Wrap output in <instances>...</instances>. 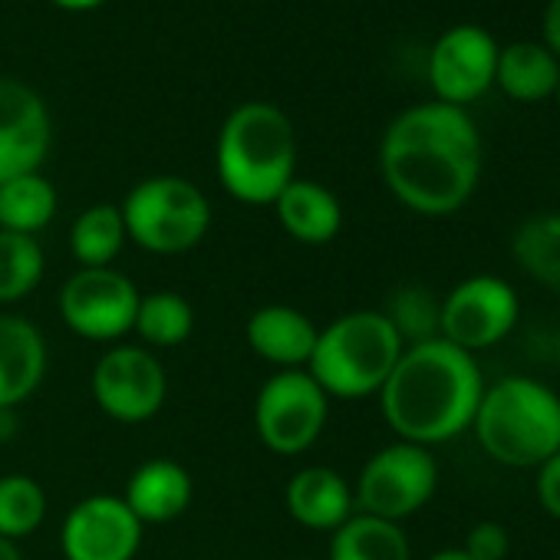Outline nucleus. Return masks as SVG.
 I'll use <instances>...</instances> for the list:
<instances>
[{
	"mask_svg": "<svg viewBox=\"0 0 560 560\" xmlns=\"http://www.w3.org/2000/svg\"><path fill=\"white\" fill-rule=\"evenodd\" d=\"M380 172L399 205L416 214H455L481 178V136L471 116L448 103L402 109L380 145Z\"/></svg>",
	"mask_w": 560,
	"mask_h": 560,
	"instance_id": "1",
	"label": "nucleus"
},
{
	"mask_svg": "<svg viewBox=\"0 0 560 560\" xmlns=\"http://www.w3.org/2000/svg\"><path fill=\"white\" fill-rule=\"evenodd\" d=\"M481 393L478 360L435 337L402 350L380 389V409L399 442L432 448L471 429Z\"/></svg>",
	"mask_w": 560,
	"mask_h": 560,
	"instance_id": "2",
	"label": "nucleus"
},
{
	"mask_svg": "<svg viewBox=\"0 0 560 560\" xmlns=\"http://www.w3.org/2000/svg\"><path fill=\"white\" fill-rule=\"evenodd\" d=\"M221 188L250 208L273 198L298 178V132L284 109L273 103H241L228 113L214 145Z\"/></svg>",
	"mask_w": 560,
	"mask_h": 560,
	"instance_id": "3",
	"label": "nucleus"
},
{
	"mask_svg": "<svg viewBox=\"0 0 560 560\" xmlns=\"http://www.w3.org/2000/svg\"><path fill=\"white\" fill-rule=\"evenodd\" d=\"M471 429L491 462L537 468L560 448V396L540 380L504 376L485 386Z\"/></svg>",
	"mask_w": 560,
	"mask_h": 560,
	"instance_id": "4",
	"label": "nucleus"
},
{
	"mask_svg": "<svg viewBox=\"0 0 560 560\" xmlns=\"http://www.w3.org/2000/svg\"><path fill=\"white\" fill-rule=\"evenodd\" d=\"M402 350L383 311H350L317 334L307 373L330 399H366L380 396Z\"/></svg>",
	"mask_w": 560,
	"mask_h": 560,
	"instance_id": "5",
	"label": "nucleus"
},
{
	"mask_svg": "<svg viewBox=\"0 0 560 560\" xmlns=\"http://www.w3.org/2000/svg\"><path fill=\"white\" fill-rule=\"evenodd\" d=\"M126 234L149 254H185L198 247L211 228L205 191L178 175H152L129 188L119 205Z\"/></svg>",
	"mask_w": 560,
	"mask_h": 560,
	"instance_id": "6",
	"label": "nucleus"
},
{
	"mask_svg": "<svg viewBox=\"0 0 560 560\" xmlns=\"http://www.w3.org/2000/svg\"><path fill=\"white\" fill-rule=\"evenodd\" d=\"M330 396L307 370L273 373L254 399V432L273 455L307 452L327 425Z\"/></svg>",
	"mask_w": 560,
	"mask_h": 560,
	"instance_id": "7",
	"label": "nucleus"
},
{
	"mask_svg": "<svg viewBox=\"0 0 560 560\" xmlns=\"http://www.w3.org/2000/svg\"><path fill=\"white\" fill-rule=\"evenodd\" d=\"M439 488V462L429 448L412 442H393L370 455L363 465L353 501L360 514L402 524L409 514L422 511Z\"/></svg>",
	"mask_w": 560,
	"mask_h": 560,
	"instance_id": "8",
	"label": "nucleus"
},
{
	"mask_svg": "<svg viewBox=\"0 0 560 560\" xmlns=\"http://www.w3.org/2000/svg\"><path fill=\"white\" fill-rule=\"evenodd\" d=\"M139 288L116 267H80L60 291L63 324L93 343H116L132 334Z\"/></svg>",
	"mask_w": 560,
	"mask_h": 560,
	"instance_id": "9",
	"label": "nucleus"
},
{
	"mask_svg": "<svg viewBox=\"0 0 560 560\" xmlns=\"http://www.w3.org/2000/svg\"><path fill=\"white\" fill-rule=\"evenodd\" d=\"M517 317L521 304L508 280L494 273H475L442 298L439 337L475 357L488 347H498L514 330Z\"/></svg>",
	"mask_w": 560,
	"mask_h": 560,
	"instance_id": "10",
	"label": "nucleus"
},
{
	"mask_svg": "<svg viewBox=\"0 0 560 560\" xmlns=\"http://www.w3.org/2000/svg\"><path fill=\"white\" fill-rule=\"evenodd\" d=\"M90 386L96 406L126 425L155 419L168 396L165 366L145 347H109L96 360Z\"/></svg>",
	"mask_w": 560,
	"mask_h": 560,
	"instance_id": "11",
	"label": "nucleus"
},
{
	"mask_svg": "<svg viewBox=\"0 0 560 560\" xmlns=\"http://www.w3.org/2000/svg\"><path fill=\"white\" fill-rule=\"evenodd\" d=\"M498 40L478 24L448 27L429 50V86L439 103L471 106L494 86L498 73Z\"/></svg>",
	"mask_w": 560,
	"mask_h": 560,
	"instance_id": "12",
	"label": "nucleus"
},
{
	"mask_svg": "<svg viewBox=\"0 0 560 560\" xmlns=\"http://www.w3.org/2000/svg\"><path fill=\"white\" fill-rule=\"evenodd\" d=\"M142 530L122 494H90L67 511L60 547L67 560H136Z\"/></svg>",
	"mask_w": 560,
	"mask_h": 560,
	"instance_id": "13",
	"label": "nucleus"
},
{
	"mask_svg": "<svg viewBox=\"0 0 560 560\" xmlns=\"http://www.w3.org/2000/svg\"><path fill=\"white\" fill-rule=\"evenodd\" d=\"M50 142L54 126L40 93L21 80L0 77V185L40 172Z\"/></svg>",
	"mask_w": 560,
	"mask_h": 560,
	"instance_id": "14",
	"label": "nucleus"
},
{
	"mask_svg": "<svg viewBox=\"0 0 560 560\" xmlns=\"http://www.w3.org/2000/svg\"><path fill=\"white\" fill-rule=\"evenodd\" d=\"M317 334H320L317 324L304 311L288 304L257 307L244 327L254 357H260L277 370H307L311 353L317 347Z\"/></svg>",
	"mask_w": 560,
	"mask_h": 560,
	"instance_id": "15",
	"label": "nucleus"
},
{
	"mask_svg": "<svg viewBox=\"0 0 560 560\" xmlns=\"http://www.w3.org/2000/svg\"><path fill=\"white\" fill-rule=\"evenodd\" d=\"M47 376V340L18 314H0V409L27 402Z\"/></svg>",
	"mask_w": 560,
	"mask_h": 560,
	"instance_id": "16",
	"label": "nucleus"
},
{
	"mask_svg": "<svg viewBox=\"0 0 560 560\" xmlns=\"http://www.w3.org/2000/svg\"><path fill=\"white\" fill-rule=\"evenodd\" d=\"M284 504H288V514L301 527L330 530V534L357 514L350 481L337 468H327V465L301 468L284 488Z\"/></svg>",
	"mask_w": 560,
	"mask_h": 560,
	"instance_id": "17",
	"label": "nucleus"
},
{
	"mask_svg": "<svg viewBox=\"0 0 560 560\" xmlns=\"http://www.w3.org/2000/svg\"><path fill=\"white\" fill-rule=\"evenodd\" d=\"M191 494L195 485L185 465L172 458H149L129 475L122 501L142 524H168L188 511Z\"/></svg>",
	"mask_w": 560,
	"mask_h": 560,
	"instance_id": "18",
	"label": "nucleus"
},
{
	"mask_svg": "<svg viewBox=\"0 0 560 560\" xmlns=\"http://www.w3.org/2000/svg\"><path fill=\"white\" fill-rule=\"evenodd\" d=\"M277 221L294 241L307 247L330 244L343 228V205L340 198L311 178H294L284 191L273 198Z\"/></svg>",
	"mask_w": 560,
	"mask_h": 560,
	"instance_id": "19",
	"label": "nucleus"
},
{
	"mask_svg": "<svg viewBox=\"0 0 560 560\" xmlns=\"http://www.w3.org/2000/svg\"><path fill=\"white\" fill-rule=\"evenodd\" d=\"M494 86L514 103H540L560 86V60L544 44H508L498 54Z\"/></svg>",
	"mask_w": 560,
	"mask_h": 560,
	"instance_id": "20",
	"label": "nucleus"
},
{
	"mask_svg": "<svg viewBox=\"0 0 560 560\" xmlns=\"http://www.w3.org/2000/svg\"><path fill=\"white\" fill-rule=\"evenodd\" d=\"M330 560H412V547L402 524L357 511L334 530Z\"/></svg>",
	"mask_w": 560,
	"mask_h": 560,
	"instance_id": "21",
	"label": "nucleus"
},
{
	"mask_svg": "<svg viewBox=\"0 0 560 560\" xmlns=\"http://www.w3.org/2000/svg\"><path fill=\"white\" fill-rule=\"evenodd\" d=\"M511 254L540 288L560 294V211L524 218L511 234Z\"/></svg>",
	"mask_w": 560,
	"mask_h": 560,
	"instance_id": "22",
	"label": "nucleus"
},
{
	"mask_svg": "<svg viewBox=\"0 0 560 560\" xmlns=\"http://www.w3.org/2000/svg\"><path fill=\"white\" fill-rule=\"evenodd\" d=\"M57 214V188L47 175L31 172L0 185V231L31 234L44 231Z\"/></svg>",
	"mask_w": 560,
	"mask_h": 560,
	"instance_id": "23",
	"label": "nucleus"
},
{
	"mask_svg": "<svg viewBox=\"0 0 560 560\" xmlns=\"http://www.w3.org/2000/svg\"><path fill=\"white\" fill-rule=\"evenodd\" d=\"M195 330L191 304L175 291H152L139 298L132 334L145 343V350H172L182 347Z\"/></svg>",
	"mask_w": 560,
	"mask_h": 560,
	"instance_id": "24",
	"label": "nucleus"
},
{
	"mask_svg": "<svg viewBox=\"0 0 560 560\" xmlns=\"http://www.w3.org/2000/svg\"><path fill=\"white\" fill-rule=\"evenodd\" d=\"M129 241L119 205H93L70 228V250L80 267H113Z\"/></svg>",
	"mask_w": 560,
	"mask_h": 560,
	"instance_id": "25",
	"label": "nucleus"
},
{
	"mask_svg": "<svg viewBox=\"0 0 560 560\" xmlns=\"http://www.w3.org/2000/svg\"><path fill=\"white\" fill-rule=\"evenodd\" d=\"M47 270V257L37 237L0 231V307L31 298Z\"/></svg>",
	"mask_w": 560,
	"mask_h": 560,
	"instance_id": "26",
	"label": "nucleus"
},
{
	"mask_svg": "<svg viewBox=\"0 0 560 560\" xmlns=\"http://www.w3.org/2000/svg\"><path fill=\"white\" fill-rule=\"evenodd\" d=\"M47 517V494L37 478L31 475H4L0 478V537L24 540L31 537Z\"/></svg>",
	"mask_w": 560,
	"mask_h": 560,
	"instance_id": "27",
	"label": "nucleus"
},
{
	"mask_svg": "<svg viewBox=\"0 0 560 560\" xmlns=\"http://www.w3.org/2000/svg\"><path fill=\"white\" fill-rule=\"evenodd\" d=\"M383 314L393 324V330L399 334L402 347H416V343H425V340L439 337L442 301L422 284H406L389 298Z\"/></svg>",
	"mask_w": 560,
	"mask_h": 560,
	"instance_id": "28",
	"label": "nucleus"
},
{
	"mask_svg": "<svg viewBox=\"0 0 560 560\" xmlns=\"http://www.w3.org/2000/svg\"><path fill=\"white\" fill-rule=\"evenodd\" d=\"M462 550H465L471 560H504L508 550H511L508 527L498 524V521H478V524L468 530Z\"/></svg>",
	"mask_w": 560,
	"mask_h": 560,
	"instance_id": "29",
	"label": "nucleus"
},
{
	"mask_svg": "<svg viewBox=\"0 0 560 560\" xmlns=\"http://www.w3.org/2000/svg\"><path fill=\"white\" fill-rule=\"evenodd\" d=\"M534 494H537V504L560 521V448L537 465V478H534Z\"/></svg>",
	"mask_w": 560,
	"mask_h": 560,
	"instance_id": "30",
	"label": "nucleus"
},
{
	"mask_svg": "<svg viewBox=\"0 0 560 560\" xmlns=\"http://www.w3.org/2000/svg\"><path fill=\"white\" fill-rule=\"evenodd\" d=\"M540 31H544V47L560 60V0H547Z\"/></svg>",
	"mask_w": 560,
	"mask_h": 560,
	"instance_id": "31",
	"label": "nucleus"
},
{
	"mask_svg": "<svg viewBox=\"0 0 560 560\" xmlns=\"http://www.w3.org/2000/svg\"><path fill=\"white\" fill-rule=\"evenodd\" d=\"M18 409H0V442H11L18 435Z\"/></svg>",
	"mask_w": 560,
	"mask_h": 560,
	"instance_id": "32",
	"label": "nucleus"
},
{
	"mask_svg": "<svg viewBox=\"0 0 560 560\" xmlns=\"http://www.w3.org/2000/svg\"><path fill=\"white\" fill-rule=\"evenodd\" d=\"M54 8H60V11H73V14H80V11H96V8H103L106 0H50Z\"/></svg>",
	"mask_w": 560,
	"mask_h": 560,
	"instance_id": "33",
	"label": "nucleus"
},
{
	"mask_svg": "<svg viewBox=\"0 0 560 560\" xmlns=\"http://www.w3.org/2000/svg\"><path fill=\"white\" fill-rule=\"evenodd\" d=\"M0 560H24L21 557V547L8 537H0Z\"/></svg>",
	"mask_w": 560,
	"mask_h": 560,
	"instance_id": "34",
	"label": "nucleus"
},
{
	"mask_svg": "<svg viewBox=\"0 0 560 560\" xmlns=\"http://www.w3.org/2000/svg\"><path fill=\"white\" fill-rule=\"evenodd\" d=\"M429 560H471L462 547H445V550H435Z\"/></svg>",
	"mask_w": 560,
	"mask_h": 560,
	"instance_id": "35",
	"label": "nucleus"
},
{
	"mask_svg": "<svg viewBox=\"0 0 560 560\" xmlns=\"http://www.w3.org/2000/svg\"><path fill=\"white\" fill-rule=\"evenodd\" d=\"M557 370H560V334H557Z\"/></svg>",
	"mask_w": 560,
	"mask_h": 560,
	"instance_id": "36",
	"label": "nucleus"
},
{
	"mask_svg": "<svg viewBox=\"0 0 560 560\" xmlns=\"http://www.w3.org/2000/svg\"><path fill=\"white\" fill-rule=\"evenodd\" d=\"M553 96H557V103H560V86H557V93H553Z\"/></svg>",
	"mask_w": 560,
	"mask_h": 560,
	"instance_id": "37",
	"label": "nucleus"
}]
</instances>
